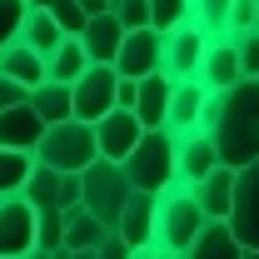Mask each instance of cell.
I'll list each match as a JSON object with an SVG mask.
<instances>
[{"mask_svg":"<svg viewBox=\"0 0 259 259\" xmlns=\"http://www.w3.org/2000/svg\"><path fill=\"white\" fill-rule=\"evenodd\" d=\"M199 135H209L220 164L259 160V80H234L225 90H209L199 110Z\"/></svg>","mask_w":259,"mask_h":259,"instance_id":"cell-1","label":"cell"},{"mask_svg":"<svg viewBox=\"0 0 259 259\" xmlns=\"http://www.w3.org/2000/svg\"><path fill=\"white\" fill-rule=\"evenodd\" d=\"M30 160L45 164V169H60V175H80L90 160H100L95 130L85 125V120H55V125H45V135L35 140Z\"/></svg>","mask_w":259,"mask_h":259,"instance_id":"cell-2","label":"cell"},{"mask_svg":"<svg viewBox=\"0 0 259 259\" xmlns=\"http://www.w3.org/2000/svg\"><path fill=\"white\" fill-rule=\"evenodd\" d=\"M120 169H125L130 185L145 190V194L169 190V185H175V135H169V130H145V135L135 140V150L120 160Z\"/></svg>","mask_w":259,"mask_h":259,"instance_id":"cell-3","label":"cell"},{"mask_svg":"<svg viewBox=\"0 0 259 259\" xmlns=\"http://www.w3.org/2000/svg\"><path fill=\"white\" fill-rule=\"evenodd\" d=\"M199 229H204V214L190 199V185L160 190V199H155V249L160 254H185V244Z\"/></svg>","mask_w":259,"mask_h":259,"instance_id":"cell-4","label":"cell"},{"mask_svg":"<svg viewBox=\"0 0 259 259\" xmlns=\"http://www.w3.org/2000/svg\"><path fill=\"white\" fill-rule=\"evenodd\" d=\"M130 190H135V185L125 180L120 160H90L85 169H80V204H85L105 229H115V220H120V209H125Z\"/></svg>","mask_w":259,"mask_h":259,"instance_id":"cell-5","label":"cell"},{"mask_svg":"<svg viewBox=\"0 0 259 259\" xmlns=\"http://www.w3.org/2000/svg\"><path fill=\"white\" fill-rule=\"evenodd\" d=\"M225 225L239 239V249H259V160L234 169V199H229Z\"/></svg>","mask_w":259,"mask_h":259,"instance_id":"cell-6","label":"cell"},{"mask_svg":"<svg viewBox=\"0 0 259 259\" xmlns=\"http://www.w3.org/2000/svg\"><path fill=\"white\" fill-rule=\"evenodd\" d=\"M115 65H85L75 80H70V120H85L95 125L105 110H115Z\"/></svg>","mask_w":259,"mask_h":259,"instance_id":"cell-7","label":"cell"},{"mask_svg":"<svg viewBox=\"0 0 259 259\" xmlns=\"http://www.w3.org/2000/svg\"><path fill=\"white\" fill-rule=\"evenodd\" d=\"M160 40L164 35L155 25H140V30H125L120 40V50H115V75L120 80H145V75H155L160 70Z\"/></svg>","mask_w":259,"mask_h":259,"instance_id":"cell-8","label":"cell"},{"mask_svg":"<svg viewBox=\"0 0 259 259\" xmlns=\"http://www.w3.org/2000/svg\"><path fill=\"white\" fill-rule=\"evenodd\" d=\"M25 204L30 209H75L80 204V175H60V169H45V164H35L30 180H25Z\"/></svg>","mask_w":259,"mask_h":259,"instance_id":"cell-9","label":"cell"},{"mask_svg":"<svg viewBox=\"0 0 259 259\" xmlns=\"http://www.w3.org/2000/svg\"><path fill=\"white\" fill-rule=\"evenodd\" d=\"M204 45H209V40L194 30V25H175V30H164V40H160V75H169V80H194Z\"/></svg>","mask_w":259,"mask_h":259,"instance_id":"cell-10","label":"cell"},{"mask_svg":"<svg viewBox=\"0 0 259 259\" xmlns=\"http://www.w3.org/2000/svg\"><path fill=\"white\" fill-rule=\"evenodd\" d=\"M35 249V209L25 204V194H5L0 199V259H20Z\"/></svg>","mask_w":259,"mask_h":259,"instance_id":"cell-11","label":"cell"},{"mask_svg":"<svg viewBox=\"0 0 259 259\" xmlns=\"http://www.w3.org/2000/svg\"><path fill=\"white\" fill-rule=\"evenodd\" d=\"M95 150H100V160H125L130 150H135V140L145 135V125L130 115V110H105L95 125Z\"/></svg>","mask_w":259,"mask_h":259,"instance_id":"cell-12","label":"cell"},{"mask_svg":"<svg viewBox=\"0 0 259 259\" xmlns=\"http://www.w3.org/2000/svg\"><path fill=\"white\" fill-rule=\"evenodd\" d=\"M155 199H160V194L130 190L125 209H120V220H115V234L125 239L130 249H145V244H155Z\"/></svg>","mask_w":259,"mask_h":259,"instance_id":"cell-13","label":"cell"},{"mask_svg":"<svg viewBox=\"0 0 259 259\" xmlns=\"http://www.w3.org/2000/svg\"><path fill=\"white\" fill-rule=\"evenodd\" d=\"M204 85L199 80H175L169 85V110H164V130L180 140V135H194L199 130V110H204Z\"/></svg>","mask_w":259,"mask_h":259,"instance_id":"cell-14","label":"cell"},{"mask_svg":"<svg viewBox=\"0 0 259 259\" xmlns=\"http://www.w3.org/2000/svg\"><path fill=\"white\" fill-rule=\"evenodd\" d=\"M220 164L214 155V145H209V135H180L175 140V185H194V180H204L209 169Z\"/></svg>","mask_w":259,"mask_h":259,"instance_id":"cell-15","label":"cell"},{"mask_svg":"<svg viewBox=\"0 0 259 259\" xmlns=\"http://www.w3.org/2000/svg\"><path fill=\"white\" fill-rule=\"evenodd\" d=\"M75 40H80V50H85V60H90V65H110V60H115V50H120V40H125V25H120L110 10H100V15L85 20V30L75 35Z\"/></svg>","mask_w":259,"mask_h":259,"instance_id":"cell-16","label":"cell"},{"mask_svg":"<svg viewBox=\"0 0 259 259\" xmlns=\"http://www.w3.org/2000/svg\"><path fill=\"white\" fill-rule=\"evenodd\" d=\"M190 199L199 204L204 220H225V214H229V199H234V169H229V164H214L204 180H194V185H190Z\"/></svg>","mask_w":259,"mask_h":259,"instance_id":"cell-17","label":"cell"},{"mask_svg":"<svg viewBox=\"0 0 259 259\" xmlns=\"http://www.w3.org/2000/svg\"><path fill=\"white\" fill-rule=\"evenodd\" d=\"M194 80H199L204 90H225V85L239 80V60H234V40H229V35H220V40H209V45H204Z\"/></svg>","mask_w":259,"mask_h":259,"instance_id":"cell-18","label":"cell"},{"mask_svg":"<svg viewBox=\"0 0 259 259\" xmlns=\"http://www.w3.org/2000/svg\"><path fill=\"white\" fill-rule=\"evenodd\" d=\"M169 75H145L140 85H135V105H130V115L140 120L145 130H164V110H169Z\"/></svg>","mask_w":259,"mask_h":259,"instance_id":"cell-19","label":"cell"},{"mask_svg":"<svg viewBox=\"0 0 259 259\" xmlns=\"http://www.w3.org/2000/svg\"><path fill=\"white\" fill-rule=\"evenodd\" d=\"M40 135H45V120L35 115L25 100L10 105V110H0V145H5V150H25V155H30Z\"/></svg>","mask_w":259,"mask_h":259,"instance_id":"cell-20","label":"cell"},{"mask_svg":"<svg viewBox=\"0 0 259 259\" xmlns=\"http://www.w3.org/2000/svg\"><path fill=\"white\" fill-rule=\"evenodd\" d=\"M180 259H244V249H239V239L229 234L225 220H204V229L185 244Z\"/></svg>","mask_w":259,"mask_h":259,"instance_id":"cell-21","label":"cell"},{"mask_svg":"<svg viewBox=\"0 0 259 259\" xmlns=\"http://www.w3.org/2000/svg\"><path fill=\"white\" fill-rule=\"evenodd\" d=\"M0 75L30 90V85H40V80H45V60L35 55V50L25 45V40H10V45L0 50Z\"/></svg>","mask_w":259,"mask_h":259,"instance_id":"cell-22","label":"cell"},{"mask_svg":"<svg viewBox=\"0 0 259 259\" xmlns=\"http://www.w3.org/2000/svg\"><path fill=\"white\" fill-rule=\"evenodd\" d=\"M25 105H30L45 125L70 120V85H60V80H40V85H30V90H25Z\"/></svg>","mask_w":259,"mask_h":259,"instance_id":"cell-23","label":"cell"},{"mask_svg":"<svg viewBox=\"0 0 259 259\" xmlns=\"http://www.w3.org/2000/svg\"><path fill=\"white\" fill-rule=\"evenodd\" d=\"M85 65H90V60H85L80 40H75V35H65L60 45H55V50L45 55V80H60V85H70V80H75V75H80Z\"/></svg>","mask_w":259,"mask_h":259,"instance_id":"cell-24","label":"cell"},{"mask_svg":"<svg viewBox=\"0 0 259 259\" xmlns=\"http://www.w3.org/2000/svg\"><path fill=\"white\" fill-rule=\"evenodd\" d=\"M100 239H105V225H100L85 204L65 209V249H95Z\"/></svg>","mask_w":259,"mask_h":259,"instance_id":"cell-25","label":"cell"},{"mask_svg":"<svg viewBox=\"0 0 259 259\" xmlns=\"http://www.w3.org/2000/svg\"><path fill=\"white\" fill-rule=\"evenodd\" d=\"M20 40L30 45V50L40 55V60H45V55H50V50H55V45L65 40V35H60V25L50 20V10H25V25H20Z\"/></svg>","mask_w":259,"mask_h":259,"instance_id":"cell-26","label":"cell"},{"mask_svg":"<svg viewBox=\"0 0 259 259\" xmlns=\"http://www.w3.org/2000/svg\"><path fill=\"white\" fill-rule=\"evenodd\" d=\"M225 15H229V0H190V25L204 35V40H220V35H229Z\"/></svg>","mask_w":259,"mask_h":259,"instance_id":"cell-27","label":"cell"},{"mask_svg":"<svg viewBox=\"0 0 259 259\" xmlns=\"http://www.w3.org/2000/svg\"><path fill=\"white\" fill-rule=\"evenodd\" d=\"M30 169H35V160L25 155V150H5V145H0V199H5V194H20V190H25Z\"/></svg>","mask_w":259,"mask_h":259,"instance_id":"cell-28","label":"cell"},{"mask_svg":"<svg viewBox=\"0 0 259 259\" xmlns=\"http://www.w3.org/2000/svg\"><path fill=\"white\" fill-rule=\"evenodd\" d=\"M35 249H50V254L65 249V214L60 209H35Z\"/></svg>","mask_w":259,"mask_h":259,"instance_id":"cell-29","label":"cell"},{"mask_svg":"<svg viewBox=\"0 0 259 259\" xmlns=\"http://www.w3.org/2000/svg\"><path fill=\"white\" fill-rule=\"evenodd\" d=\"M150 25L160 35L175 25H190V0H150Z\"/></svg>","mask_w":259,"mask_h":259,"instance_id":"cell-30","label":"cell"},{"mask_svg":"<svg viewBox=\"0 0 259 259\" xmlns=\"http://www.w3.org/2000/svg\"><path fill=\"white\" fill-rule=\"evenodd\" d=\"M234 40V60H239V80H259V30L229 35Z\"/></svg>","mask_w":259,"mask_h":259,"instance_id":"cell-31","label":"cell"},{"mask_svg":"<svg viewBox=\"0 0 259 259\" xmlns=\"http://www.w3.org/2000/svg\"><path fill=\"white\" fill-rule=\"evenodd\" d=\"M45 10H50V20L60 25V35H80V30H85V20H90V15L80 10V0H50Z\"/></svg>","mask_w":259,"mask_h":259,"instance_id":"cell-32","label":"cell"},{"mask_svg":"<svg viewBox=\"0 0 259 259\" xmlns=\"http://www.w3.org/2000/svg\"><path fill=\"white\" fill-rule=\"evenodd\" d=\"M25 0H0V50L10 45V40H20V25H25Z\"/></svg>","mask_w":259,"mask_h":259,"instance_id":"cell-33","label":"cell"},{"mask_svg":"<svg viewBox=\"0 0 259 259\" xmlns=\"http://www.w3.org/2000/svg\"><path fill=\"white\" fill-rule=\"evenodd\" d=\"M110 15L125 30H140V25H150V0H110Z\"/></svg>","mask_w":259,"mask_h":259,"instance_id":"cell-34","label":"cell"},{"mask_svg":"<svg viewBox=\"0 0 259 259\" xmlns=\"http://www.w3.org/2000/svg\"><path fill=\"white\" fill-rule=\"evenodd\" d=\"M229 35H244L254 30V0H229V15H225Z\"/></svg>","mask_w":259,"mask_h":259,"instance_id":"cell-35","label":"cell"},{"mask_svg":"<svg viewBox=\"0 0 259 259\" xmlns=\"http://www.w3.org/2000/svg\"><path fill=\"white\" fill-rule=\"evenodd\" d=\"M90 259H130V244L115 234V229H105V239L90 249Z\"/></svg>","mask_w":259,"mask_h":259,"instance_id":"cell-36","label":"cell"},{"mask_svg":"<svg viewBox=\"0 0 259 259\" xmlns=\"http://www.w3.org/2000/svg\"><path fill=\"white\" fill-rule=\"evenodd\" d=\"M20 100H25V85H15V80L0 75V110H10V105H20Z\"/></svg>","mask_w":259,"mask_h":259,"instance_id":"cell-37","label":"cell"},{"mask_svg":"<svg viewBox=\"0 0 259 259\" xmlns=\"http://www.w3.org/2000/svg\"><path fill=\"white\" fill-rule=\"evenodd\" d=\"M135 85L140 80H115V110H130L135 105Z\"/></svg>","mask_w":259,"mask_h":259,"instance_id":"cell-38","label":"cell"},{"mask_svg":"<svg viewBox=\"0 0 259 259\" xmlns=\"http://www.w3.org/2000/svg\"><path fill=\"white\" fill-rule=\"evenodd\" d=\"M80 10L85 15H100V10H110V0H80Z\"/></svg>","mask_w":259,"mask_h":259,"instance_id":"cell-39","label":"cell"},{"mask_svg":"<svg viewBox=\"0 0 259 259\" xmlns=\"http://www.w3.org/2000/svg\"><path fill=\"white\" fill-rule=\"evenodd\" d=\"M130 259H164V254L155 249V244H145V249H130Z\"/></svg>","mask_w":259,"mask_h":259,"instance_id":"cell-40","label":"cell"},{"mask_svg":"<svg viewBox=\"0 0 259 259\" xmlns=\"http://www.w3.org/2000/svg\"><path fill=\"white\" fill-rule=\"evenodd\" d=\"M20 259H60V254H50V249H25Z\"/></svg>","mask_w":259,"mask_h":259,"instance_id":"cell-41","label":"cell"},{"mask_svg":"<svg viewBox=\"0 0 259 259\" xmlns=\"http://www.w3.org/2000/svg\"><path fill=\"white\" fill-rule=\"evenodd\" d=\"M60 259H90V249H60Z\"/></svg>","mask_w":259,"mask_h":259,"instance_id":"cell-42","label":"cell"},{"mask_svg":"<svg viewBox=\"0 0 259 259\" xmlns=\"http://www.w3.org/2000/svg\"><path fill=\"white\" fill-rule=\"evenodd\" d=\"M25 5H30V10H45V5H50V0H25Z\"/></svg>","mask_w":259,"mask_h":259,"instance_id":"cell-43","label":"cell"},{"mask_svg":"<svg viewBox=\"0 0 259 259\" xmlns=\"http://www.w3.org/2000/svg\"><path fill=\"white\" fill-rule=\"evenodd\" d=\"M244 259H259V249H244Z\"/></svg>","mask_w":259,"mask_h":259,"instance_id":"cell-44","label":"cell"},{"mask_svg":"<svg viewBox=\"0 0 259 259\" xmlns=\"http://www.w3.org/2000/svg\"><path fill=\"white\" fill-rule=\"evenodd\" d=\"M254 30H259V0H254Z\"/></svg>","mask_w":259,"mask_h":259,"instance_id":"cell-45","label":"cell"},{"mask_svg":"<svg viewBox=\"0 0 259 259\" xmlns=\"http://www.w3.org/2000/svg\"><path fill=\"white\" fill-rule=\"evenodd\" d=\"M164 259H180V254H164Z\"/></svg>","mask_w":259,"mask_h":259,"instance_id":"cell-46","label":"cell"}]
</instances>
